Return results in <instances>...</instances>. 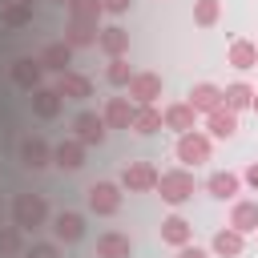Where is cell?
Masks as SVG:
<instances>
[{"label":"cell","mask_w":258,"mask_h":258,"mask_svg":"<svg viewBox=\"0 0 258 258\" xmlns=\"http://www.w3.org/2000/svg\"><path fill=\"white\" fill-rule=\"evenodd\" d=\"M24 258H60V250H56V242H36L24 250Z\"/></svg>","instance_id":"d6a6232c"},{"label":"cell","mask_w":258,"mask_h":258,"mask_svg":"<svg viewBox=\"0 0 258 258\" xmlns=\"http://www.w3.org/2000/svg\"><path fill=\"white\" fill-rule=\"evenodd\" d=\"M222 105H226L230 113H242V109H250V105H254V89H250L246 81H234V85H226V89H222Z\"/></svg>","instance_id":"cb8c5ba5"},{"label":"cell","mask_w":258,"mask_h":258,"mask_svg":"<svg viewBox=\"0 0 258 258\" xmlns=\"http://www.w3.org/2000/svg\"><path fill=\"white\" fill-rule=\"evenodd\" d=\"M206 189H210L218 202H234V198H238V189H242V177H238V173H230V169H218V173H210Z\"/></svg>","instance_id":"e0dca14e"},{"label":"cell","mask_w":258,"mask_h":258,"mask_svg":"<svg viewBox=\"0 0 258 258\" xmlns=\"http://www.w3.org/2000/svg\"><path fill=\"white\" fill-rule=\"evenodd\" d=\"M97 48H101L109 60H117V56H125V52H129V32H125L121 24H109V28H101Z\"/></svg>","instance_id":"9a60e30c"},{"label":"cell","mask_w":258,"mask_h":258,"mask_svg":"<svg viewBox=\"0 0 258 258\" xmlns=\"http://www.w3.org/2000/svg\"><path fill=\"white\" fill-rule=\"evenodd\" d=\"M105 81H109V85H117V89H129V81H133V69H129V60H125V56L109 60V69H105Z\"/></svg>","instance_id":"1f68e13d"},{"label":"cell","mask_w":258,"mask_h":258,"mask_svg":"<svg viewBox=\"0 0 258 258\" xmlns=\"http://www.w3.org/2000/svg\"><path fill=\"white\" fill-rule=\"evenodd\" d=\"M250 109H254V113H258V93H254V105H250Z\"/></svg>","instance_id":"74e56055"},{"label":"cell","mask_w":258,"mask_h":258,"mask_svg":"<svg viewBox=\"0 0 258 258\" xmlns=\"http://www.w3.org/2000/svg\"><path fill=\"white\" fill-rule=\"evenodd\" d=\"M73 129H77V141H81V145H101L109 125H105V117H101V113H77Z\"/></svg>","instance_id":"ba28073f"},{"label":"cell","mask_w":258,"mask_h":258,"mask_svg":"<svg viewBox=\"0 0 258 258\" xmlns=\"http://www.w3.org/2000/svg\"><path fill=\"white\" fill-rule=\"evenodd\" d=\"M101 4H105V12H113V16H121V12L133 8V0H101Z\"/></svg>","instance_id":"e575fe53"},{"label":"cell","mask_w":258,"mask_h":258,"mask_svg":"<svg viewBox=\"0 0 258 258\" xmlns=\"http://www.w3.org/2000/svg\"><path fill=\"white\" fill-rule=\"evenodd\" d=\"M129 254H133L129 234H121V230H105V234L97 238V258H129Z\"/></svg>","instance_id":"4fadbf2b"},{"label":"cell","mask_w":258,"mask_h":258,"mask_svg":"<svg viewBox=\"0 0 258 258\" xmlns=\"http://www.w3.org/2000/svg\"><path fill=\"white\" fill-rule=\"evenodd\" d=\"M230 230H238V234H258V202H234V210H230Z\"/></svg>","instance_id":"7402d4cb"},{"label":"cell","mask_w":258,"mask_h":258,"mask_svg":"<svg viewBox=\"0 0 258 258\" xmlns=\"http://www.w3.org/2000/svg\"><path fill=\"white\" fill-rule=\"evenodd\" d=\"M52 89H56L64 101H85V97H93V81H89V77H81V73H73V69H69V73H60Z\"/></svg>","instance_id":"30bf717a"},{"label":"cell","mask_w":258,"mask_h":258,"mask_svg":"<svg viewBox=\"0 0 258 258\" xmlns=\"http://www.w3.org/2000/svg\"><path fill=\"white\" fill-rule=\"evenodd\" d=\"M105 4L101 0H69V20H97L101 24Z\"/></svg>","instance_id":"f1b7e54d"},{"label":"cell","mask_w":258,"mask_h":258,"mask_svg":"<svg viewBox=\"0 0 258 258\" xmlns=\"http://www.w3.org/2000/svg\"><path fill=\"white\" fill-rule=\"evenodd\" d=\"M60 4H69V0H60Z\"/></svg>","instance_id":"ab89813d"},{"label":"cell","mask_w":258,"mask_h":258,"mask_svg":"<svg viewBox=\"0 0 258 258\" xmlns=\"http://www.w3.org/2000/svg\"><path fill=\"white\" fill-rule=\"evenodd\" d=\"M194 125H198V113H194L189 101H173V105H165V129H173V133L181 137V133H194Z\"/></svg>","instance_id":"8fae6325"},{"label":"cell","mask_w":258,"mask_h":258,"mask_svg":"<svg viewBox=\"0 0 258 258\" xmlns=\"http://www.w3.org/2000/svg\"><path fill=\"white\" fill-rule=\"evenodd\" d=\"M230 64H234V69H254V64H258V44L234 40V44H230Z\"/></svg>","instance_id":"83f0119b"},{"label":"cell","mask_w":258,"mask_h":258,"mask_svg":"<svg viewBox=\"0 0 258 258\" xmlns=\"http://www.w3.org/2000/svg\"><path fill=\"white\" fill-rule=\"evenodd\" d=\"M60 105H64V97L56 93V89H32V113L40 117V121H52L56 113H60Z\"/></svg>","instance_id":"ffe728a7"},{"label":"cell","mask_w":258,"mask_h":258,"mask_svg":"<svg viewBox=\"0 0 258 258\" xmlns=\"http://www.w3.org/2000/svg\"><path fill=\"white\" fill-rule=\"evenodd\" d=\"M81 234H85V218H81V214L60 210V214L52 218V238H56V242H81Z\"/></svg>","instance_id":"7c38bea8"},{"label":"cell","mask_w":258,"mask_h":258,"mask_svg":"<svg viewBox=\"0 0 258 258\" xmlns=\"http://www.w3.org/2000/svg\"><path fill=\"white\" fill-rule=\"evenodd\" d=\"M161 242L181 250V246H189V242H194V226H189L181 214H173V218H165V222H161Z\"/></svg>","instance_id":"ac0fdd59"},{"label":"cell","mask_w":258,"mask_h":258,"mask_svg":"<svg viewBox=\"0 0 258 258\" xmlns=\"http://www.w3.org/2000/svg\"><path fill=\"white\" fill-rule=\"evenodd\" d=\"M242 238H246V234H238V230H218V234H214V242H210V250H214V254H222V258H238V254H242V246H246Z\"/></svg>","instance_id":"4316f807"},{"label":"cell","mask_w":258,"mask_h":258,"mask_svg":"<svg viewBox=\"0 0 258 258\" xmlns=\"http://www.w3.org/2000/svg\"><path fill=\"white\" fill-rule=\"evenodd\" d=\"M52 161H56L60 169H81V165H85V145H81L77 137H69V141H60V145L52 149Z\"/></svg>","instance_id":"d4e9b609"},{"label":"cell","mask_w":258,"mask_h":258,"mask_svg":"<svg viewBox=\"0 0 258 258\" xmlns=\"http://www.w3.org/2000/svg\"><path fill=\"white\" fill-rule=\"evenodd\" d=\"M189 105H194V113H214V109H222V89L202 81L189 89Z\"/></svg>","instance_id":"d6986e66"},{"label":"cell","mask_w":258,"mask_h":258,"mask_svg":"<svg viewBox=\"0 0 258 258\" xmlns=\"http://www.w3.org/2000/svg\"><path fill=\"white\" fill-rule=\"evenodd\" d=\"M40 77H44V64H40V56H20V60L12 64V81H16L24 93L40 89Z\"/></svg>","instance_id":"9c48e42d"},{"label":"cell","mask_w":258,"mask_h":258,"mask_svg":"<svg viewBox=\"0 0 258 258\" xmlns=\"http://www.w3.org/2000/svg\"><path fill=\"white\" fill-rule=\"evenodd\" d=\"M12 218H16V230H40L48 222V206L40 194H20L12 202Z\"/></svg>","instance_id":"7a4b0ae2"},{"label":"cell","mask_w":258,"mask_h":258,"mask_svg":"<svg viewBox=\"0 0 258 258\" xmlns=\"http://www.w3.org/2000/svg\"><path fill=\"white\" fill-rule=\"evenodd\" d=\"M161 97V77L157 73H133V81H129V101L141 109V105H153Z\"/></svg>","instance_id":"8992f818"},{"label":"cell","mask_w":258,"mask_h":258,"mask_svg":"<svg viewBox=\"0 0 258 258\" xmlns=\"http://www.w3.org/2000/svg\"><path fill=\"white\" fill-rule=\"evenodd\" d=\"M177 258H210V254H206L202 246H194V242H189V246H181V250H177Z\"/></svg>","instance_id":"8d00e7d4"},{"label":"cell","mask_w":258,"mask_h":258,"mask_svg":"<svg viewBox=\"0 0 258 258\" xmlns=\"http://www.w3.org/2000/svg\"><path fill=\"white\" fill-rule=\"evenodd\" d=\"M40 64L52 69V73H69V64H73V44H69V40H52V44L40 52Z\"/></svg>","instance_id":"603a6c76"},{"label":"cell","mask_w":258,"mask_h":258,"mask_svg":"<svg viewBox=\"0 0 258 258\" xmlns=\"http://www.w3.org/2000/svg\"><path fill=\"white\" fill-rule=\"evenodd\" d=\"M20 4H28V8H32V0H20Z\"/></svg>","instance_id":"f35d334b"},{"label":"cell","mask_w":258,"mask_h":258,"mask_svg":"<svg viewBox=\"0 0 258 258\" xmlns=\"http://www.w3.org/2000/svg\"><path fill=\"white\" fill-rule=\"evenodd\" d=\"M85 202H89V210H93V214L109 218V214H117V210H121V185H113V181H93V185H89V194H85Z\"/></svg>","instance_id":"277c9868"},{"label":"cell","mask_w":258,"mask_h":258,"mask_svg":"<svg viewBox=\"0 0 258 258\" xmlns=\"http://www.w3.org/2000/svg\"><path fill=\"white\" fill-rule=\"evenodd\" d=\"M0 20H4L8 28H24V24L32 20V8H28V4H20V0H12V4H4V8H0Z\"/></svg>","instance_id":"f546056e"},{"label":"cell","mask_w":258,"mask_h":258,"mask_svg":"<svg viewBox=\"0 0 258 258\" xmlns=\"http://www.w3.org/2000/svg\"><path fill=\"white\" fill-rule=\"evenodd\" d=\"M105 125L109 129H133V117H137V105L129 101V97H109V105H105Z\"/></svg>","instance_id":"52a82bcc"},{"label":"cell","mask_w":258,"mask_h":258,"mask_svg":"<svg viewBox=\"0 0 258 258\" xmlns=\"http://www.w3.org/2000/svg\"><path fill=\"white\" fill-rule=\"evenodd\" d=\"M206 129H210V137L226 141V137H234V133H238V113H230V109L222 105V109L206 113Z\"/></svg>","instance_id":"44dd1931"},{"label":"cell","mask_w":258,"mask_h":258,"mask_svg":"<svg viewBox=\"0 0 258 258\" xmlns=\"http://www.w3.org/2000/svg\"><path fill=\"white\" fill-rule=\"evenodd\" d=\"M0 254H16V230H0Z\"/></svg>","instance_id":"836d02e7"},{"label":"cell","mask_w":258,"mask_h":258,"mask_svg":"<svg viewBox=\"0 0 258 258\" xmlns=\"http://www.w3.org/2000/svg\"><path fill=\"white\" fill-rule=\"evenodd\" d=\"M194 173L189 169H165V173H157V194H161V202H169V206H181V202H189L194 198Z\"/></svg>","instance_id":"6da1fadb"},{"label":"cell","mask_w":258,"mask_h":258,"mask_svg":"<svg viewBox=\"0 0 258 258\" xmlns=\"http://www.w3.org/2000/svg\"><path fill=\"white\" fill-rule=\"evenodd\" d=\"M242 181H246L250 189H258V161H250V165H246V173H242Z\"/></svg>","instance_id":"d590c367"},{"label":"cell","mask_w":258,"mask_h":258,"mask_svg":"<svg viewBox=\"0 0 258 258\" xmlns=\"http://www.w3.org/2000/svg\"><path fill=\"white\" fill-rule=\"evenodd\" d=\"M20 161H24L28 169H44V165L52 161L48 141H44V137H24V141H20Z\"/></svg>","instance_id":"2e32d148"},{"label":"cell","mask_w":258,"mask_h":258,"mask_svg":"<svg viewBox=\"0 0 258 258\" xmlns=\"http://www.w3.org/2000/svg\"><path fill=\"white\" fill-rule=\"evenodd\" d=\"M161 125H165V113H161L157 105H141V109H137V117H133V133H141V137L157 133Z\"/></svg>","instance_id":"484cf974"},{"label":"cell","mask_w":258,"mask_h":258,"mask_svg":"<svg viewBox=\"0 0 258 258\" xmlns=\"http://www.w3.org/2000/svg\"><path fill=\"white\" fill-rule=\"evenodd\" d=\"M64 40H69L73 48H89V44L101 40V24H97V20H69Z\"/></svg>","instance_id":"5bb4252c"},{"label":"cell","mask_w":258,"mask_h":258,"mask_svg":"<svg viewBox=\"0 0 258 258\" xmlns=\"http://www.w3.org/2000/svg\"><path fill=\"white\" fill-rule=\"evenodd\" d=\"M121 185L129 194H149V189H157V169L149 161H129L121 169Z\"/></svg>","instance_id":"5b68a950"},{"label":"cell","mask_w":258,"mask_h":258,"mask_svg":"<svg viewBox=\"0 0 258 258\" xmlns=\"http://www.w3.org/2000/svg\"><path fill=\"white\" fill-rule=\"evenodd\" d=\"M218 16H222V4H218V0H194V24L214 28Z\"/></svg>","instance_id":"4dcf8cb0"},{"label":"cell","mask_w":258,"mask_h":258,"mask_svg":"<svg viewBox=\"0 0 258 258\" xmlns=\"http://www.w3.org/2000/svg\"><path fill=\"white\" fill-rule=\"evenodd\" d=\"M173 153H177V161L181 165H202V161H210V133H181L177 137V145H173Z\"/></svg>","instance_id":"3957f363"}]
</instances>
